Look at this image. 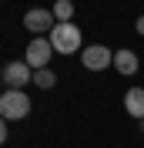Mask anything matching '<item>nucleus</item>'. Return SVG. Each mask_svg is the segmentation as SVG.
Masks as SVG:
<instances>
[{"mask_svg": "<svg viewBox=\"0 0 144 148\" xmlns=\"http://www.w3.org/2000/svg\"><path fill=\"white\" fill-rule=\"evenodd\" d=\"M30 114V98L27 91H3L0 94V118L7 121H20Z\"/></svg>", "mask_w": 144, "mask_h": 148, "instance_id": "nucleus-1", "label": "nucleus"}, {"mask_svg": "<svg viewBox=\"0 0 144 148\" xmlns=\"http://www.w3.org/2000/svg\"><path fill=\"white\" fill-rule=\"evenodd\" d=\"M47 37H50V47H54L57 54H74V51H81V30L74 27V24H57Z\"/></svg>", "mask_w": 144, "mask_h": 148, "instance_id": "nucleus-2", "label": "nucleus"}, {"mask_svg": "<svg viewBox=\"0 0 144 148\" xmlns=\"http://www.w3.org/2000/svg\"><path fill=\"white\" fill-rule=\"evenodd\" d=\"M34 81V67L27 61H10L3 67V84H7V91H20V88H27Z\"/></svg>", "mask_w": 144, "mask_h": 148, "instance_id": "nucleus-3", "label": "nucleus"}, {"mask_svg": "<svg viewBox=\"0 0 144 148\" xmlns=\"http://www.w3.org/2000/svg\"><path fill=\"white\" fill-rule=\"evenodd\" d=\"M24 27H27L30 34H50V30L57 27V17H54V10L34 7V10L24 14Z\"/></svg>", "mask_w": 144, "mask_h": 148, "instance_id": "nucleus-4", "label": "nucleus"}, {"mask_svg": "<svg viewBox=\"0 0 144 148\" xmlns=\"http://www.w3.org/2000/svg\"><path fill=\"white\" fill-rule=\"evenodd\" d=\"M50 54H54V47H50V37H34L27 44V54H24V61H27L34 71H40V67L50 64Z\"/></svg>", "mask_w": 144, "mask_h": 148, "instance_id": "nucleus-5", "label": "nucleus"}, {"mask_svg": "<svg viewBox=\"0 0 144 148\" xmlns=\"http://www.w3.org/2000/svg\"><path fill=\"white\" fill-rule=\"evenodd\" d=\"M81 61H84V67H87V71H104V67L114 64V54H111L107 47L94 44V47H87V51L81 54Z\"/></svg>", "mask_w": 144, "mask_h": 148, "instance_id": "nucleus-6", "label": "nucleus"}, {"mask_svg": "<svg viewBox=\"0 0 144 148\" xmlns=\"http://www.w3.org/2000/svg\"><path fill=\"white\" fill-rule=\"evenodd\" d=\"M124 111L131 114V118H144V88H127Z\"/></svg>", "mask_w": 144, "mask_h": 148, "instance_id": "nucleus-7", "label": "nucleus"}, {"mask_svg": "<svg viewBox=\"0 0 144 148\" xmlns=\"http://www.w3.org/2000/svg\"><path fill=\"white\" fill-rule=\"evenodd\" d=\"M114 67H117V74H134L137 71V54L134 51H117L114 54Z\"/></svg>", "mask_w": 144, "mask_h": 148, "instance_id": "nucleus-8", "label": "nucleus"}, {"mask_svg": "<svg viewBox=\"0 0 144 148\" xmlns=\"http://www.w3.org/2000/svg\"><path fill=\"white\" fill-rule=\"evenodd\" d=\"M54 17H57V24H71L74 3H71V0H57V3H54Z\"/></svg>", "mask_w": 144, "mask_h": 148, "instance_id": "nucleus-9", "label": "nucleus"}, {"mask_svg": "<svg viewBox=\"0 0 144 148\" xmlns=\"http://www.w3.org/2000/svg\"><path fill=\"white\" fill-rule=\"evenodd\" d=\"M34 84L47 91V88H54V84H57V74L50 71V67H40V71H34Z\"/></svg>", "mask_w": 144, "mask_h": 148, "instance_id": "nucleus-10", "label": "nucleus"}, {"mask_svg": "<svg viewBox=\"0 0 144 148\" xmlns=\"http://www.w3.org/2000/svg\"><path fill=\"white\" fill-rule=\"evenodd\" d=\"M7 141V118H0V145Z\"/></svg>", "mask_w": 144, "mask_h": 148, "instance_id": "nucleus-11", "label": "nucleus"}, {"mask_svg": "<svg viewBox=\"0 0 144 148\" xmlns=\"http://www.w3.org/2000/svg\"><path fill=\"white\" fill-rule=\"evenodd\" d=\"M134 27H137V34L144 37V14H141V17H137V24H134Z\"/></svg>", "mask_w": 144, "mask_h": 148, "instance_id": "nucleus-12", "label": "nucleus"}, {"mask_svg": "<svg viewBox=\"0 0 144 148\" xmlns=\"http://www.w3.org/2000/svg\"><path fill=\"white\" fill-rule=\"evenodd\" d=\"M141 131H144V118H141Z\"/></svg>", "mask_w": 144, "mask_h": 148, "instance_id": "nucleus-13", "label": "nucleus"}]
</instances>
